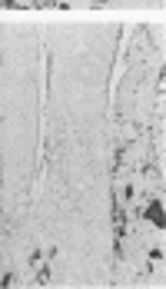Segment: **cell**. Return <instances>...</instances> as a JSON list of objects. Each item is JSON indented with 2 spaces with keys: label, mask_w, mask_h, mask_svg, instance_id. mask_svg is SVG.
Listing matches in <instances>:
<instances>
[{
  "label": "cell",
  "mask_w": 166,
  "mask_h": 289,
  "mask_svg": "<svg viewBox=\"0 0 166 289\" xmlns=\"http://www.w3.org/2000/svg\"><path fill=\"white\" fill-rule=\"evenodd\" d=\"M146 220H150L153 226H160V230H163L166 213H163V203H160V200H150V206H146Z\"/></svg>",
  "instance_id": "6da1fadb"
}]
</instances>
